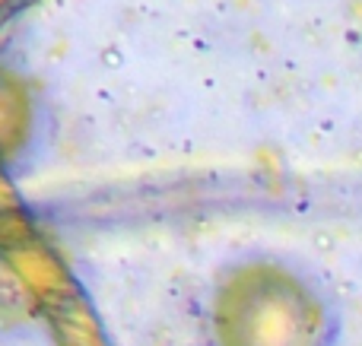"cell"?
Masks as SVG:
<instances>
[{
	"label": "cell",
	"instance_id": "1",
	"mask_svg": "<svg viewBox=\"0 0 362 346\" xmlns=\"http://www.w3.org/2000/svg\"><path fill=\"white\" fill-rule=\"evenodd\" d=\"M200 324L206 346H340L346 330L331 280L276 248L219 261L206 280Z\"/></svg>",
	"mask_w": 362,
	"mask_h": 346
},
{
	"label": "cell",
	"instance_id": "2",
	"mask_svg": "<svg viewBox=\"0 0 362 346\" xmlns=\"http://www.w3.org/2000/svg\"><path fill=\"white\" fill-rule=\"evenodd\" d=\"M54 143V108L42 80L0 57V181L32 175Z\"/></svg>",
	"mask_w": 362,
	"mask_h": 346
}]
</instances>
